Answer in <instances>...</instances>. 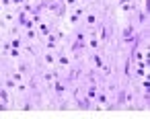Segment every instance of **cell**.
Listing matches in <instances>:
<instances>
[]
</instances>
